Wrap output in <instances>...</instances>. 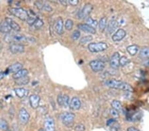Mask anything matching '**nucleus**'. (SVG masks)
I'll list each match as a JSON object with an SVG mask.
<instances>
[{
  "label": "nucleus",
  "instance_id": "obj_28",
  "mask_svg": "<svg viewBox=\"0 0 149 131\" xmlns=\"http://www.w3.org/2000/svg\"><path fill=\"white\" fill-rule=\"evenodd\" d=\"M0 128L4 131H7L9 129V125L6 120L4 119H0Z\"/></svg>",
  "mask_w": 149,
  "mask_h": 131
},
{
  "label": "nucleus",
  "instance_id": "obj_3",
  "mask_svg": "<svg viewBox=\"0 0 149 131\" xmlns=\"http://www.w3.org/2000/svg\"><path fill=\"white\" fill-rule=\"evenodd\" d=\"M107 44L106 42H92L88 45V49L91 52H99L106 50L107 48Z\"/></svg>",
  "mask_w": 149,
  "mask_h": 131
},
{
  "label": "nucleus",
  "instance_id": "obj_42",
  "mask_svg": "<svg viewBox=\"0 0 149 131\" xmlns=\"http://www.w3.org/2000/svg\"><path fill=\"white\" fill-rule=\"evenodd\" d=\"M116 122V120L115 119H110L109 120L107 121V126H111V125H112L113 123H115Z\"/></svg>",
  "mask_w": 149,
  "mask_h": 131
},
{
  "label": "nucleus",
  "instance_id": "obj_9",
  "mask_svg": "<svg viewBox=\"0 0 149 131\" xmlns=\"http://www.w3.org/2000/svg\"><path fill=\"white\" fill-rule=\"evenodd\" d=\"M9 50L11 52V53L16 54L23 53L25 51V47L24 45L22 44L11 43L9 46Z\"/></svg>",
  "mask_w": 149,
  "mask_h": 131
},
{
  "label": "nucleus",
  "instance_id": "obj_33",
  "mask_svg": "<svg viewBox=\"0 0 149 131\" xmlns=\"http://www.w3.org/2000/svg\"><path fill=\"white\" fill-rule=\"evenodd\" d=\"M73 25H74V23H73L72 20L71 19H67L65 22V25H64V27H65V29L68 31H71L73 27Z\"/></svg>",
  "mask_w": 149,
  "mask_h": 131
},
{
  "label": "nucleus",
  "instance_id": "obj_29",
  "mask_svg": "<svg viewBox=\"0 0 149 131\" xmlns=\"http://www.w3.org/2000/svg\"><path fill=\"white\" fill-rule=\"evenodd\" d=\"M44 25L43 21L39 18H37L36 19V21L34 22L33 25H32V27H33L35 29H39L40 27H42Z\"/></svg>",
  "mask_w": 149,
  "mask_h": 131
},
{
  "label": "nucleus",
  "instance_id": "obj_45",
  "mask_svg": "<svg viewBox=\"0 0 149 131\" xmlns=\"http://www.w3.org/2000/svg\"><path fill=\"white\" fill-rule=\"evenodd\" d=\"M60 2L61 3V4L64 5V6H66V5H67V1H64V0H60Z\"/></svg>",
  "mask_w": 149,
  "mask_h": 131
},
{
  "label": "nucleus",
  "instance_id": "obj_47",
  "mask_svg": "<svg viewBox=\"0 0 149 131\" xmlns=\"http://www.w3.org/2000/svg\"><path fill=\"white\" fill-rule=\"evenodd\" d=\"M39 131H44V129H43V128H40V129H39Z\"/></svg>",
  "mask_w": 149,
  "mask_h": 131
},
{
  "label": "nucleus",
  "instance_id": "obj_43",
  "mask_svg": "<svg viewBox=\"0 0 149 131\" xmlns=\"http://www.w3.org/2000/svg\"><path fill=\"white\" fill-rule=\"evenodd\" d=\"M5 72H3L2 70H1L0 69V80H3L4 78V77L5 76Z\"/></svg>",
  "mask_w": 149,
  "mask_h": 131
},
{
  "label": "nucleus",
  "instance_id": "obj_38",
  "mask_svg": "<svg viewBox=\"0 0 149 131\" xmlns=\"http://www.w3.org/2000/svg\"><path fill=\"white\" fill-rule=\"evenodd\" d=\"M42 9H43L44 11H48V12H51V11H52V8L47 4H43V8Z\"/></svg>",
  "mask_w": 149,
  "mask_h": 131
},
{
  "label": "nucleus",
  "instance_id": "obj_14",
  "mask_svg": "<svg viewBox=\"0 0 149 131\" xmlns=\"http://www.w3.org/2000/svg\"><path fill=\"white\" fill-rule=\"evenodd\" d=\"M126 36V32L123 29H119L114 33L112 36V40L114 42H118L123 40L125 36Z\"/></svg>",
  "mask_w": 149,
  "mask_h": 131
},
{
  "label": "nucleus",
  "instance_id": "obj_12",
  "mask_svg": "<svg viewBox=\"0 0 149 131\" xmlns=\"http://www.w3.org/2000/svg\"><path fill=\"white\" fill-rule=\"evenodd\" d=\"M40 101V97L38 95L33 94L29 97V103L31 107L33 109H37L39 106V103Z\"/></svg>",
  "mask_w": 149,
  "mask_h": 131
},
{
  "label": "nucleus",
  "instance_id": "obj_39",
  "mask_svg": "<svg viewBox=\"0 0 149 131\" xmlns=\"http://www.w3.org/2000/svg\"><path fill=\"white\" fill-rule=\"evenodd\" d=\"M85 129H86V127L82 124H79L75 127V131H84Z\"/></svg>",
  "mask_w": 149,
  "mask_h": 131
},
{
  "label": "nucleus",
  "instance_id": "obj_35",
  "mask_svg": "<svg viewBox=\"0 0 149 131\" xmlns=\"http://www.w3.org/2000/svg\"><path fill=\"white\" fill-rule=\"evenodd\" d=\"M110 114L111 115L113 116V119H117V118H119V112L116 111L115 109H111L110 110Z\"/></svg>",
  "mask_w": 149,
  "mask_h": 131
},
{
  "label": "nucleus",
  "instance_id": "obj_40",
  "mask_svg": "<svg viewBox=\"0 0 149 131\" xmlns=\"http://www.w3.org/2000/svg\"><path fill=\"white\" fill-rule=\"evenodd\" d=\"M68 4H69L70 5L76 6V5H77L78 4L79 1H78V0H68Z\"/></svg>",
  "mask_w": 149,
  "mask_h": 131
},
{
  "label": "nucleus",
  "instance_id": "obj_1",
  "mask_svg": "<svg viewBox=\"0 0 149 131\" xmlns=\"http://www.w3.org/2000/svg\"><path fill=\"white\" fill-rule=\"evenodd\" d=\"M104 84L107 87L116 89H120L123 91H129V92H133V89L129 84L127 83L123 82L122 81L116 80H107L105 81Z\"/></svg>",
  "mask_w": 149,
  "mask_h": 131
},
{
  "label": "nucleus",
  "instance_id": "obj_2",
  "mask_svg": "<svg viewBox=\"0 0 149 131\" xmlns=\"http://www.w3.org/2000/svg\"><path fill=\"white\" fill-rule=\"evenodd\" d=\"M9 11L11 15L22 21H27L29 18V13L23 8H9Z\"/></svg>",
  "mask_w": 149,
  "mask_h": 131
},
{
  "label": "nucleus",
  "instance_id": "obj_4",
  "mask_svg": "<svg viewBox=\"0 0 149 131\" xmlns=\"http://www.w3.org/2000/svg\"><path fill=\"white\" fill-rule=\"evenodd\" d=\"M5 40L10 43H19L21 44L22 42H25L27 41L26 37L21 35H8L5 36Z\"/></svg>",
  "mask_w": 149,
  "mask_h": 131
},
{
  "label": "nucleus",
  "instance_id": "obj_17",
  "mask_svg": "<svg viewBox=\"0 0 149 131\" xmlns=\"http://www.w3.org/2000/svg\"><path fill=\"white\" fill-rule=\"evenodd\" d=\"M78 28L80 29V30H82V31H83L84 32H86V33H90V34H95L96 33V30L95 28L94 27H92L91 26L88 25L87 24H82V23H81V24H79L78 25Z\"/></svg>",
  "mask_w": 149,
  "mask_h": 131
},
{
  "label": "nucleus",
  "instance_id": "obj_21",
  "mask_svg": "<svg viewBox=\"0 0 149 131\" xmlns=\"http://www.w3.org/2000/svg\"><path fill=\"white\" fill-rule=\"evenodd\" d=\"M28 73H29V71L27 69H21V70H19L17 72H16L13 75V78L15 80H18V79H20V78H22V77L27 76Z\"/></svg>",
  "mask_w": 149,
  "mask_h": 131
},
{
  "label": "nucleus",
  "instance_id": "obj_15",
  "mask_svg": "<svg viewBox=\"0 0 149 131\" xmlns=\"http://www.w3.org/2000/svg\"><path fill=\"white\" fill-rule=\"evenodd\" d=\"M55 31L58 35H62L64 33V23L61 17H58L55 22Z\"/></svg>",
  "mask_w": 149,
  "mask_h": 131
},
{
  "label": "nucleus",
  "instance_id": "obj_19",
  "mask_svg": "<svg viewBox=\"0 0 149 131\" xmlns=\"http://www.w3.org/2000/svg\"><path fill=\"white\" fill-rule=\"evenodd\" d=\"M5 21L7 22V23L9 25V26L11 27V29L14 30L15 31L19 32L21 31V27L19 25L17 22H15L14 20H13L11 18H6Z\"/></svg>",
  "mask_w": 149,
  "mask_h": 131
},
{
  "label": "nucleus",
  "instance_id": "obj_25",
  "mask_svg": "<svg viewBox=\"0 0 149 131\" xmlns=\"http://www.w3.org/2000/svg\"><path fill=\"white\" fill-rule=\"evenodd\" d=\"M127 50L129 54L130 55H131V56H135L138 52V46L137 45H135V44L130 45V46H129L127 48Z\"/></svg>",
  "mask_w": 149,
  "mask_h": 131
},
{
  "label": "nucleus",
  "instance_id": "obj_11",
  "mask_svg": "<svg viewBox=\"0 0 149 131\" xmlns=\"http://www.w3.org/2000/svg\"><path fill=\"white\" fill-rule=\"evenodd\" d=\"M120 55L119 52H115L110 59V66L113 69H117L120 66Z\"/></svg>",
  "mask_w": 149,
  "mask_h": 131
},
{
  "label": "nucleus",
  "instance_id": "obj_23",
  "mask_svg": "<svg viewBox=\"0 0 149 131\" xmlns=\"http://www.w3.org/2000/svg\"><path fill=\"white\" fill-rule=\"evenodd\" d=\"M139 57L143 60H149V47L142 48L139 52Z\"/></svg>",
  "mask_w": 149,
  "mask_h": 131
},
{
  "label": "nucleus",
  "instance_id": "obj_8",
  "mask_svg": "<svg viewBox=\"0 0 149 131\" xmlns=\"http://www.w3.org/2000/svg\"><path fill=\"white\" fill-rule=\"evenodd\" d=\"M93 9V6L90 4H86L84 6V7L79 11L78 17L79 19H84L87 17L91 13Z\"/></svg>",
  "mask_w": 149,
  "mask_h": 131
},
{
  "label": "nucleus",
  "instance_id": "obj_26",
  "mask_svg": "<svg viewBox=\"0 0 149 131\" xmlns=\"http://www.w3.org/2000/svg\"><path fill=\"white\" fill-rule=\"evenodd\" d=\"M29 77L28 76L24 77L20 79L15 80V84L19 85H27L29 84Z\"/></svg>",
  "mask_w": 149,
  "mask_h": 131
},
{
  "label": "nucleus",
  "instance_id": "obj_10",
  "mask_svg": "<svg viewBox=\"0 0 149 131\" xmlns=\"http://www.w3.org/2000/svg\"><path fill=\"white\" fill-rule=\"evenodd\" d=\"M44 131H55V123L51 116H47L44 120Z\"/></svg>",
  "mask_w": 149,
  "mask_h": 131
},
{
  "label": "nucleus",
  "instance_id": "obj_18",
  "mask_svg": "<svg viewBox=\"0 0 149 131\" xmlns=\"http://www.w3.org/2000/svg\"><path fill=\"white\" fill-rule=\"evenodd\" d=\"M15 94L19 98H24L29 94V90L24 87H17L15 89Z\"/></svg>",
  "mask_w": 149,
  "mask_h": 131
},
{
  "label": "nucleus",
  "instance_id": "obj_37",
  "mask_svg": "<svg viewBox=\"0 0 149 131\" xmlns=\"http://www.w3.org/2000/svg\"><path fill=\"white\" fill-rule=\"evenodd\" d=\"M120 130V125L115 122L112 125H111V131H119Z\"/></svg>",
  "mask_w": 149,
  "mask_h": 131
},
{
  "label": "nucleus",
  "instance_id": "obj_44",
  "mask_svg": "<svg viewBox=\"0 0 149 131\" xmlns=\"http://www.w3.org/2000/svg\"><path fill=\"white\" fill-rule=\"evenodd\" d=\"M127 131H140L138 128L134 127H130L127 128Z\"/></svg>",
  "mask_w": 149,
  "mask_h": 131
},
{
  "label": "nucleus",
  "instance_id": "obj_32",
  "mask_svg": "<svg viewBox=\"0 0 149 131\" xmlns=\"http://www.w3.org/2000/svg\"><path fill=\"white\" fill-rule=\"evenodd\" d=\"M93 40V37L91 36H86L82 38L80 40V43L82 44H85L86 43L90 42L91 40Z\"/></svg>",
  "mask_w": 149,
  "mask_h": 131
},
{
  "label": "nucleus",
  "instance_id": "obj_22",
  "mask_svg": "<svg viewBox=\"0 0 149 131\" xmlns=\"http://www.w3.org/2000/svg\"><path fill=\"white\" fill-rule=\"evenodd\" d=\"M117 27H118V23L115 20H111L109 22L107 25V30L109 33H112L116 30Z\"/></svg>",
  "mask_w": 149,
  "mask_h": 131
},
{
  "label": "nucleus",
  "instance_id": "obj_16",
  "mask_svg": "<svg viewBox=\"0 0 149 131\" xmlns=\"http://www.w3.org/2000/svg\"><path fill=\"white\" fill-rule=\"evenodd\" d=\"M69 106L70 108L73 111H76L80 109L81 107V101L80 99L77 97H74L70 101Z\"/></svg>",
  "mask_w": 149,
  "mask_h": 131
},
{
  "label": "nucleus",
  "instance_id": "obj_13",
  "mask_svg": "<svg viewBox=\"0 0 149 131\" xmlns=\"http://www.w3.org/2000/svg\"><path fill=\"white\" fill-rule=\"evenodd\" d=\"M21 69H23V65L19 62H17V63H15L13 64H11V66H9L7 68L5 73L6 75L7 73H15L17 72L18 71L21 70Z\"/></svg>",
  "mask_w": 149,
  "mask_h": 131
},
{
  "label": "nucleus",
  "instance_id": "obj_24",
  "mask_svg": "<svg viewBox=\"0 0 149 131\" xmlns=\"http://www.w3.org/2000/svg\"><path fill=\"white\" fill-rule=\"evenodd\" d=\"M111 107H112V109H115L116 111H117L118 112H120L123 110V105L121 104L119 101H117V100H113V101L111 102Z\"/></svg>",
  "mask_w": 149,
  "mask_h": 131
},
{
  "label": "nucleus",
  "instance_id": "obj_20",
  "mask_svg": "<svg viewBox=\"0 0 149 131\" xmlns=\"http://www.w3.org/2000/svg\"><path fill=\"white\" fill-rule=\"evenodd\" d=\"M11 31V27L7 23L6 21L1 22L0 23V32L2 33H6L8 34Z\"/></svg>",
  "mask_w": 149,
  "mask_h": 131
},
{
  "label": "nucleus",
  "instance_id": "obj_7",
  "mask_svg": "<svg viewBox=\"0 0 149 131\" xmlns=\"http://www.w3.org/2000/svg\"><path fill=\"white\" fill-rule=\"evenodd\" d=\"M18 118L21 124H26L30 119V115L25 108H21L19 111Z\"/></svg>",
  "mask_w": 149,
  "mask_h": 131
},
{
  "label": "nucleus",
  "instance_id": "obj_46",
  "mask_svg": "<svg viewBox=\"0 0 149 131\" xmlns=\"http://www.w3.org/2000/svg\"><path fill=\"white\" fill-rule=\"evenodd\" d=\"M144 65L146 66H149V60H147L145 62Z\"/></svg>",
  "mask_w": 149,
  "mask_h": 131
},
{
  "label": "nucleus",
  "instance_id": "obj_5",
  "mask_svg": "<svg viewBox=\"0 0 149 131\" xmlns=\"http://www.w3.org/2000/svg\"><path fill=\"white\" fill-rule=\"evenodd\" d=\"M76 115L72 113H62L60 116V119L62 120V123L67 127H70L73 124V122L75 119Z\"/></svg>",
  "mask_w": 149,
  "mask_h": 131
},
{
  "label": "nucleus",
  "instance_id": "obj_31",
  "mask_svg": "<svg viewBox=\"0 0 149 131\" xmlns=\"http://www.w3.org/2000/svg\"><path fill=\"white\" fill-rule=\"evenodd\" d=\"M86 24L88 25L91 26L92 27H96L97 25H98V21H96V20H94V19H93L91 17H88V18L86 19Z\"/></svg>",
  "mask_w": 149,
  "mask_h": 131
},
{
  "label": "nucleus",
  "instance_id": "obj_30",
  "mask_svg": "<svg viewBox=\"0 0 149 131\" xmlns=\"http://www.w3.org/2000/svg\"><path fill=\"white\" fill-rule=\"evenodd\" d=\"M70 104V98L68 95H62V107H66Z\"/></svg>",
  "mask_w": 149,
  "mask_h": 131
},
{
  "label": "nucleus",
  "instance_id": "obj_36",
  "mask_svg": "<svg viewBox=\"0 0 149 131\" xmlns=\"http://www.w3.org/2000/svg\"><path fill=\"white\" fill-rule=\"evenodd\" d=\"M80 36V32L79 31H74L73 32L72 35V38L73 40H78Z\"/></svg>",
  "mask_w": 149,
  "mask_h": 131
},
{
  "label": "nucleus",
  "instance_id": "obj_6",
  "mask_svg": "<svg viewBox=\"0 0 149 131\" xmlns=\"http://www.w3.org/2000/svg\"><path fill=\"white\" fill-rule=\"evenodd\" d=\"M90 66L92 69V71H94L95 72H98L104 69L106 65H105V63L102 60H95L90 62Z\"/></svg>",
  "mask_w": 149,
  "mask_h": 131
},
{
  "label": "nucleus",
  "instance_id": "obj_41",
  "mask_svg": "<svg viewBox=\"0 0 149 131\" xmlns=\"http://www.w3.org/2000/svg\"><path fill=\"white\" fill-rule=\"evenodd\" d=\"M57 102H58V104L60 106H62V95L60 94L58 95V97H57Z\"/></svg>",
  "mask_w": 149,
  "mask_h": 131
},
{
  "label": "nucleus",
  "instance_id": "obj_27",
  "mask_svg": "<svg viewBox=\"0 0 149 131\" xmlns=\"http://www.w3.org/2000/svg\"><path fill=\"white\" fill-rule=\"evenodd\" d=\"M106 25H107V18L106 17H102L100 21L99 22V28L101 31H103L106 27Z\"/></svg>",
  "mask_w": 149,
  "mask_h": 131
},
{
  "label": "nucleus",
  "instance_id": "obj_34",
  "mask_svg": "<svg viewBox=\"0 0 149 131\" xmlns=\"http://www.w3.org/2000/svg\"><path fill=\"white\" fill-rule=\"evenodd\" d=\"M129 62V60L126 56H122L121 58H120L119 64H120L121 66H125L127 65Z\"/></svg>",
  "mask_w": 149,
  "mask_h": 131
}]
</instances>
